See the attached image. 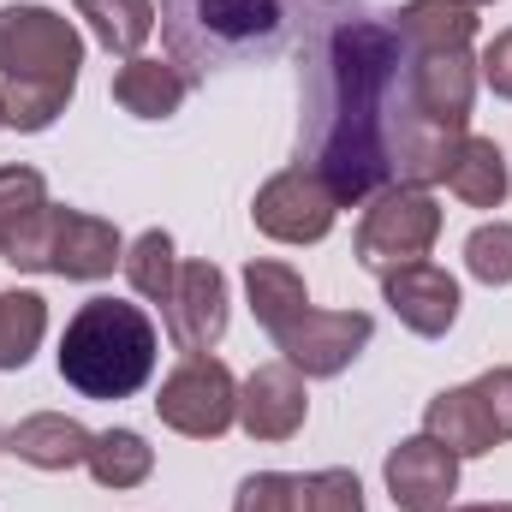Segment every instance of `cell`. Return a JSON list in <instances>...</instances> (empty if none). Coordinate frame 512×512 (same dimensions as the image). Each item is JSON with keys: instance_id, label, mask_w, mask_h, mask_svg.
<instances>
[{"instance_id": "cell-11", "label": "cell", "mask_w": 512, "mask_h": 512, "mask_svg": "<svg viewBox=\"0 0 512 512\" xmlns=\"http://www.w3.org/2000/svg\"><path fill=\"white\" fill-rule=\"evenodd\" d=\"M167 316V340L197 358V352H215L227 340V274L215 262H179V280H173V298L161 304Z\"/></svg>"}, {"instance_id": "cell-27", "label": "cell", "mask_w": 512, "mask_h": 512, "mask_svg": "<svg viewBox=\"0 0 512 512\" xmlns=\"http://www.w3.org/2000/svg\"><path fill=\"white\" fill-rule=\"evenodd\" d=\"M465 268L483 286H512V221H489L465 239Z\"/></svg>"}, {"instance_id": "cell-26", "label": "cell", "mask_w": 512, "mask_h": 512, "mask_svg": "<svg viewBox=\"0 0 512 512\" xmlns=\"http://www.w3.org/2000/svg\"><path fill=\"white\" fill-rule=\"evenodd\" d=\"M298 512H364V483L340 465L298 477Z\"/></svg>"}, {"instance_id": "cell-12", "label": "cell", "mask_w": 512, "mask_h": 512, "mask_svg": "<svg viewBox=\"0 0 512 512\" xmlns=\"http://www.w3.org/2000/svg\"><path fill=\"white\" fill-rule=\"evenodd\" d=\"M387 495L399 512H447V501L459 495V459L435 441V435H411L387 453L382 465Z\"/></svg>"}, {"instance_id": "cell-31", "label": "cell", "mask_w": 512, "mask_h": 512, "mask_svg": "<svg viewBox=\"0 0 512 512\" xmlns=\"http://www.w3.org/2000/svg\"><path fill=\"white\" fill-rule=\"evenodd\" d=\"M447 512H512L507 501H489V507H447Z\"/></svg>"}, {"instance_id": "cell-1", "label": "cell", "mask_w": 512, "mask_h": 512, "mask_svg": "<svg viewBox=\"0 0 512 512\" xmlns=\"http://www.w3.org/2000/svg\"><path fill=\"white\" fill-rule=\"evenodd\" d=\"M405 120V36L393 12L328 0L304 42V167L328 179L340 209H358L399 185Z\"/></svg>"}, {"instance_id": "cell-32", "label": "cell", "mask_w": 512, "mask_h": 512, "mask_svg": "<svg viewBox=\"0 0 512 512\" xmlns=\"http://www.w3.org/2000/svg\"><path fill=\"white\" fill-rule=\"evenodd\" d=\"M465 6H495V0H465Z\"/></svg>"}, {"instance_id": "cell-9", "label": "cell", "mask_w": 512, "mask_h": 512, "mask_svg": "<svg viewBox=\"0 0 512 512\" xmlns=\"http://www.w3.org/2000/svg\"><path fill=\"white\" fill-rule=\"evenodd\" d=\"M370 334H376V322L364 310H304L274 334V346L304 382H328L370 346Z\"/></svg>"}, {"instance_id": "cell-23", "label": "cell", "mask_w": 512, "mask_h": 512, "mask_svg": "<svg viewBox=\"0 0 512 512\" xmlns=\"http://www.w3.org/2000/svg\"><path fill=\"white\" fill-rule=\"evenodd\" d=\"M48 334V298L0 292V370H24Z\"/></svg>"}, {"instance_id": "cell-18", "label": "cell", "mask_w": 512, "mask_h": 512, "mask_svg": "<svg viewBox=\"0 0 512 512\" xmlns=\"http://www.w3.org/2000/svg\"><path fill=\"white\" fill-rule=\"evenodd\" d=\"M459 203H471V209H501L512 191V173H507V155H501V143L495 137H471L465 131V143L453 149V161H447V179H441Z\"/></svg>"}, {"instance_id": "cell-13", "label": "cell", "mask_w": 512, "mask_h": 512, "mask_svg": "<svg viewBox=\"0 0 512 512\" xmlns=\"http://www.w3.org/2000/svg\"><path fill=\"white\" fill-rule=\"evenodd\" d=\"M382 298L417 340H441L459 322V280L435 262H411V268L382 274Z\"/></svg>"}, {"instance_id": "cell-15", "label": "cell", "mask_w": 512, "mask_h": 512, "mask_svg": "<svg viewBox=\"0 0 512 512\" xmlns=\"http://www.w3.org/2000/svg\"><path fill=\"white\" fill-rule=\"evenodd\" d=\"M423 435H435L453 459H483V453H495L501 447V435H495V423H489V411H483V399H477V387H447V393H435L429 399V411H423Z\"/></svg>"}, {"instance_id": "cell-25", "label": "cell", "mask_w": 512, "mask_h": 512, "mask_svg": "<svg viewBox=\"0 0 512 512\" xmlns=\"http://www.w3.org/2000/svg\"><path fill=\"white\" fill-rule=\"evenodd\" d=\"M126 280L131 292H143L149 304H167L173 298V280H179V256H173V239L161 233V227H149V233H137L126 245Z\"/></svg>"}, {"instance_id": "cell-22", "label": "cell", "mask_w": 512, "mask_h": 512, "mask_svg": "<svg viewBox=\"0 0 512 512\" xmlns=\"http://www.w3.org/2000/svg\"><path fill=\"white\" fill-rule=\"evenodd\" d=\"M90 477L102 483V489H137V483H149V471H155V447L137 435V429H102L96 441H90Z\"/></svg>"}, {"instance_id": "cell-17", "label": "cell", "mask_w": 512, "mask_h": 512, "mask_svg": "<svg viewBox=\"0 0 512 512\" xmlns=\"http://www.w3.org/2000/svg\"><path fill=\"white\" fill-rule=\"evenodd\" d=\"M185 96H191V72L173 66V60L137 54V60H126V66L114 72V102H120L126 114H137V120H167V114H179Z\"/></svg>"}, {"instance_id": "cell-14", "label": "cell", "mask_w": 512, "mask_h": 512, "mask_svg": "<svg viewBox=\"0 0 512 512\" xmlns=\"http://www.w3.org/2000/svg\"><path fill=\"white\" fill-rule=\"evenodd\" d=\"M304 411H310V393L286 358L262 364L251 370V382H239V429L251 441H292L304 429Z\"/></svg>"}, {"instance_id": "cell-3", "label": "cell", "mask_w": 512, "mask_h": 512, "mask_svg": "<svg viewBox=\"0 0 512 512\" xmlns=\"http://www.w3.org/2000/svg\"><path fill=\"white\" fill-rule=\"evenodd\" d=\"M292 18H298V0H161L167 54L173 66L191 72V84L280 54Z\"/></svg>"}, {"instance_id": "cell-30", "label": "cell", "mask_w": 512, "mask_h": 512, "mask_svg": "<svg viewBox=\"0 0 512 512\" xmlns=\"http://www.w3.org/2000/svg\"><path fill=\"white\" fill-rule=\"evenodd\" d=\"M477 78L501 96V102H512V30H501L489 48H483V60H477Z\"/></svg>"}, {"instance_id": "cell-33", "label": "cell", "mask_w": 512, "mask_h": 512, "mask_svg": "<svg viewBox=\"0 0 512 512\" xmlns=\"http://www.w3.org/2000/svg\"><path fill=\"white\" fill-rule=\"evenodd\" d=\"M0 453H6V429H0Z\"/></svg>"}, {"instance_id": "cell-10", "label": "cell", "mask_w": 512, "mask_h": 512, "mask_svg": "<svg viewBox=\"0 0 512 512\" xmlns=\"http://www.w3.org/2000/svg\"><path fill=\"white\" fill-rule=\"evenodd\" d=\"M405 96L423 126L465 131L477 96V60L471 48H405Z\"/></svg>"}, {"instance_id": "cell-7", "label": "cell", "mask_w": 512, "mask_h": 512, "mask_svg": "<svg viewBox=\"0 0 512 512\" xmlns=\"http://www.w3.org/2000/svg\"><path fill=\"white\" fill-rule=\"evenodd\" d=\"M155 417H161L173 435H191V441L227 435V429L239 423V382H233V370H227L221 358H209V352L185 358V364L161 382V393H155Z\"/></svg>"}, {"instance_id": "cell-19", "label": "cell", "mask_w": 512, "mask_h": 512, "mask_svg": "<svg viewBox=\"0 0 512 512\" xmlns=\"http://www.w3.org/2000/svg\"><path fill=\"white\" fill-rule=\"evenodd\" d=\"M245 292H251V316L262 322V334L274 340L292 316L310 310V292H304V274L292 262H274V256H256L245 268Z\"/></svg>"}, {"instance_id": "cell-6", "label": "cell", "mask_w": 512, "mask_h": 512, "mask_svg": "<svg viewBox=\"0 0 512 512\" xmlns=\"http://www.w3.org/2000/svg\"><path fill=\"white\" fill-rule=\"evenodd\" d=\"M441 239V203L423 191V185H387L370 197L364 221H358V268L370 274H393V268H411L435 251Z\"/></svg>"}, {"instance_id": "cell-4", "label": "cell", "mask_w": 512, "mask_h": 512, "mask_svg": "<svg viewBox=\"0 0 512 512\" xmlns=\"http://www.w3.org/2000/svg\"><path fill=\"white\" fill-rule=\"evenodd\" d=\"M161 334L126 298H90L60 334V382L84 399H131L155 376Z\"/></svg>"}, {"instance_id": "cell-8", "label": "cell", "mask_w": 512, "mask_h": 512, "mask_svg": "<svg viewBox=\"0 0 512 512\" xmlns=\"http://www.w3.org/2000/svg\"><path fill=\"white\" fill-rule=\"evenodd\" d=\"M256 233H268L274 245H322L340 221V203L328 191V179L304 161H292L286 173H274L251 203Z\"/></svg>"}, {"instance_id": "cell-29", "label": "cell", "mask_w": 512, "mask_h": 512, "mask_svg": "<svg viewBox=\"0 0 512 512\" xmlns=\"http://www.w3.org/2000/svg\"><path fill=\"white\" fill-rule=\"evenodd\" d=\"M471 387H477V399H483V411H489L495 435H501V441H512V364H501V370H483Z\"/></svg>"}, {"instance_id": "cell-5", "label": "cell", "mask_w": 512, "mask_h": 512, "mask_svg": "<svg viewBox=\"0 0 512 512\" xmlns=\"http://www.w3.org/2000/svg\"><path fill=\"white\" fill-rule=\"evenodd\" d=\"M24 274H60V280H108L126 262V239L114 221L84 215V209H42V221L0 256Z\"/></svg>"}, {"instance_id": "cell-20", "label": "cell", "mask_w": 512, "mask_h": 512, "mask_svg": "<svg viewBox=\"0 0 512 512\" xmlns=\"http://www.w3.org/2000/svg\"><path fill=\"white\" fill-rule=\"evenodd\" d=\"M405 48H471L477 36V6L465 0H405L393 12Z\"/></svg>"}, {"instance_id": "cell-28", "label": "cell", "mask_w": 512, "mask_h": 512, "mask_svg": "<svg viewBox=\"0 0 512 512\" xmlns=\"http://www.w3.org/2000/svg\"><path fill=\"white\" fill-rule=\"evenodd\" d=\"M233 512H298V477L292 471H256L239 483Z\"/></svg>"}, {"instance_id": "cell-2", "label": "cell", "mask_w": 512, "mask_h": 512, "mask_svg": "<svg viewBox=\"0 0 512 512\" xmlns=\"http://www.w3.org/2000/svg\"><path fill=\"white\" fill-rule=\"evenodd\" d=\"M78 66H84V36L72 30L66 12L30 0L0 6V78H6L0 114L12 131L54 126L78 90Z\"/></svg>"}, {"instance_id": "cell-16", "label": "cell", "mask_w": 512, "mask_h": 512, "mask_svg": "<svg viewBox=\"0 0 512 512\" xmlns=\"http://www.w3.org/2000/svg\"><path fill=\"white\" fill-rule=\"evenodd\" d=\"M90 441L96 435L78 417H66V411H36L18 429H6V453H18L36 471H72V465H84L90 459Z\"/></svg>"}, {"instance_id": "cell-24", "label": "cell", "mask_w": 512, "mask_h": 512, "mask_svg": "<svg viewBox=\"0 0 512 512\" xmlns=\"http://www.w3.org/2000/svg\"><path fill=\"white\" fill-rule=\"evenodd\" d=\"M48 209V179L36 167H0V256L12 251Z\"/></svg>"}, {"instance_id": "cell-21", "label": "cell", "mask_w": 512, "mask_h": 512, "mask_svg": "<svg viewBox=\"0 0 512 512\" xmlns=\"http://www.w3.org/2000/svg\"><path fill=\"white\" fill-rule=\"evenodd\" d=\"M78 18L108 54L137 60V48L155 36V0H78Z\"/></svg>"}]
</instances>
